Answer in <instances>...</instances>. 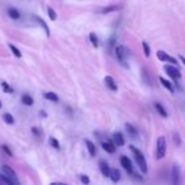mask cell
<instances>
[{
	"label": "cell",
	"instance_id": "1",
	"mask_svg": "<svg viewBox=\"0 0 185 185\" xmlns=\"http://www.w3.org/2000/svg\"><path fill=\"white\" fill-rule=\"evenodd\" d=\"M129 150L133 152V155H135V160L137 162V165H138L141 173L147 174L148 167H147V161H146V158H145V155H143L137 147H135V146H129Z\"/></svg>",
	"mask_w": 185,
	"mask_h": 185
},
{
	"label": "cell",
	"instance_id": "2",
	"mask_svg": "<svg viewBox=\"0 0 185 185\" xmlns=\"http://www.w3.org/2000/svg\"><path fill=\"white\" fill-rule=\"evenodd\" d=\"M166 155V138L164 136H160L156 141V157L158 160L165 157Z\"/></svg>",
	"mask_w": 185,
	"mask_h": 185
},
{
	"label": "cell",
	"instance_id": "3",
	"mask_svg": "<svg viewBox=\"0 0 185 185\" xmlns=\"http://www.w3.org/2000/svg\"><path fill=\"white\" fill-rule=\"evenodd\" d=\"M164 70H165V72L170 76L171 79H173L174 81H178V80H180L181 79V72H180V70L176 67L175 65H165L164 66Z\"/></svg>",
	"mask_w": 185,
	"mask_h": 185
},
{
	"label": "cell",
	"instance_id": "4",
	"mask_svg": "<svg viewBox=\"0 0 185 185\" xmlns=\"http://www.w3.org/2000/svg\"><path fill=\"white\" fill-rule=\"evenodd\" d=\"M116 56H117V58L119 60V62L120 63H123V65H126V60H127V57L129 56V51L124 46H117L116 47Z\"/></svg>",
	"mask_w": 185,
	"mask_h": 185
},
{
	"label": "cell",
	"instance_id": "5",
	"mask_svg": "<svg viewBox=\"0 0 185 185\" xmlns=\"http://www.w3.org/2000/svg\"><path fill=\"white\" fill-rule=\"evenodd\" d=\"M156 56H157V58L160 60L162 62H167V63H173V65H178V60L175 58V57L167 55L165 51H157V53H156Z\"/></svg>",
	"mask_w": 185,
	"mask_h": 185
},
{
	"label": "cell",
	"instance_id": "6",
	"mask_svg": "<svg viewBox=\"0 0 185 185\" xmlns=\"http://www.w3.org/2000/svg\"><path fill=\"white\" fill-rule=\"evenodd\" d=\"M120 165L123 166V169L127 171L129 175L133 174V166H132V161H131L129 157H127V156H122L120 157Z\"/></svg>",
	"mask_w": 185,
	"mask_h": 185
},
{
	"label": "cell",
	"instance_id": "7",
	"mask_svg": "<svg viewBox=\"0 0 185 185\" xmlns=\"http://www.w3.org/2000/svg\"><path fill=\"white\" fill-rule=\"evenodd\" d=\"M171 181L175 185H178L180 183V169L178 165H174L173 166V170H171Z\"/></svg>",
	"mask_w": 185,
	"mask_h": 185
},
{
	"label": "cell",
	"instance_id": "8",
	"mask_svg": "<svg viewBox=\"0 0 185 185\" xmlns=\"http://www.w3.org/2000/svg\"><path fill=\"white\" fill-rule=\"evenodd\" d=\"M101 147L104 151H107L108 154H114L116 152V143L113 141H104L101 142Z\"/></svg>",
	"mask_w": 185,
	"mask_h": 185
},
{
	"label": "cell",
	"instance_id": "9",
	"mask_svg": "<svg viewBox=\"0 0 185 185\" xmlns=\"http://www.w3.org/2000/svg\"><path fill=\"white\" fill-rule=\"evenodd\" d=\"M104 82H105V86L109 89V90H112V91H117L118 90V86H117L116 81H114V79L112 78V76H105Z\"/></svg>",
	"mask_w": 185,
	"mask_h": 185
},
{
	"label": "cell",
	"instance_id": "10",
	"mask_svg": "<svg viewBox=\"0 0 185 185\" xmlns=\"http://www.w3.org/2000/svg\"><path fill=\"white\" fill-rule=\"evenodd\" d=\"M113 142L116 143V146H124V143H126V141H124V137L122 136V133L119 132H114L113 133Z\"/></svg>",
	"mask_w": 185,
	"mask_h": 185
},
{
	"label": "cell",
	"instance_id": "11",
	"mask_svg": "<svg viewBox=\"0 0 185 185\" xmlns=\"http://www.w3.org/2000/svg\"><path fill=\"white\" fill-rule=\"evenodd\" d=\"M99 167H100L101 174H103L105 178H109L110 176V167H109V165H108L105 161H100V162H99Z\"/></svg>",
	"mask_w": 185,
	"mask_h": 185
},
{
	"label": "cell",
	"instance_id": "12",
	"mask_svg": "<svg viewBox=\"0 0 185 185\" xmlns=\"http://www.w3.org/2000/svg\"><path fill=\"white\" fill-rule=\"evenodd\" d=\"M160 82H161V85L164 86L165 89H166L167 91H170L171 94H174L175 92V89H174V84H171L169 80H166L165 78H160Z\"/></svg>",
	"mask_w": 185,
	"mask_h": 185
},
{
	"label": "cell",
	"instance_id": "13",
	"mask_svg": "<svg viewBox=\"0 0 185 185\" xmlns=\"http://www.w3.org/2000/svg\"><path fill=\"white\" fill-rule=\"evenodd\" d=\"M1 170H3V173H4L5 175L10 176L12 179L17 180V179H15V178H17V174H15V171L13 170V169H12L10 166H8V165H3V166H1Z\"/></svg>",
	"mask_w": 185,
	"mask_h": 185
},
{
	"label": "cell",
	"instance_id": "14",
	"mask_svg": "<svg viewBox=\"0 0 185 185\" xmlns=\"http://www.w3.org/2000/svg\"><path fill=\"white\" fill-rule=\"evenodd\" d=\"M155 109H156V112H157V113L160 114L162 118H167V112H166V109L164 108V105H162V104L155 103Z\"/></svg>",
	"mask_w": 185,
	"mask_h": 185
},
{
	"label": "cell",
	"instance_id": "15",
	"mask_svg": "<svg viewBox=\"0 0 185 185\" xmlns=\"http://www.w3.org/2000/svg\"><path fill=\"white\" fill-rule=\"evenodd\" d=\"M22 103L24 105H27V107H32V105L34 104V100L29 94H23L22 95Z\"/></svg>",
	"mask_w": 185,
	"mask_h": 185
},
{
	"label": "cell",
	"instance_id": "16",
	"mask_svg": "<svg viewBox=\"0 0 185 185\" xmlns=\"http://www.w3.org/2000/svg\"><path fill=\"white\" fill-rule=\"evenodd\" d=\"M34 19H36L37 23L39 24L41 27H42L43 29H44V32H46V36H47V37H50V34H51V33H50V28H48V25L46 24V22H44L42 18H39V17H34Z\"/></svg>",
	"mask_w": 185,
	"mask_h": 185
},
{
	"label": "cell",
	"instance_id": "17",
	"mask_svg": "<svg viewBox=\"0 0 185 185\" xmlns=\"http://www.w3.org/2000/svg\"><path fill=\"white\" fill-rule=\"evenodd\" d=\"M110 179L114 181V183H118L120 179V171L118 169H110Z\"/></svg>",
	"mask_w": 185,
	"mask_h": 185
},
{
	"label": "cell",
	"instance_id": "18",
	"mask_svg": "<svg viewBox=\"0 0 185 185\" xmlns=\"http://www.w3.org/2000/svg\"><path fill=\"white\" fill-rule=\"evenodd\" d=\"M85 145H86L88 152L90 154V156H92V157H94L95 154H97V148H95V145H94V143H92L91 141H89V139H86V141H85Z\"/></svg>",
	"mask_w": 185,
	"mask_h": 185
},
{
	"label": "cell",
	"instance_id": "19",
	"mask_svg": "<svg viewBox=\"0 0 185 185\" xmlns=\"http://www.w3.org/2000/svg\"><path fill=\"white\" fill-rule=\"evenodd\" d=\"M8 15H9V18L14 19V20H18V19L20 18V13H19L15 8H9L8 9Z\"/></svg>",
	"mask_w": 185,
	"mask_h": 185
},
{
	"label": "cell",
	"instance_id": "20",
	"mask_svg": "<svg viewBox=\"0 0 185 185\" xmlns=\"http://www.w3.org/2000/svg\"><path fill=\"white\" fill-rule=\"evenodd\" d=\"M116 10H120V6L119 5H112V6H107V8H103L101 9V13L103 14H108L110 12H116Z\"/></svg>",
	"mask_w": 185,
	"mask_h": 185
},
{
	"label": "cell",
	"instance_id": "21",
	"mask_svg": "<svg viewBox=\"0 0 185 185\" xmlns=\"http://www.w3.org/2000/svg\"><path fill=\"white\" fill-rule=\"evenodd\" d=\"M48 143L51 146H52L53 148H56V150H60L61 148V145H60V141L57 138H55V137H50L48 138Z\"/></svg>",
	"mask_w": 185,
	"mask_h": 185
},
{
	"label": "cell",
	"instance_id": "22",
	"mask_svg": "<svg viewBox=\"0 0 185 185\" xmlns=\"http://www.w3.org/2000/svg\"><path fill=\"white\" fill-rule=\"evenodd\" d=\"M44 98H46L47 100H51V101H58V95H57L56 92H52V91L46 92V94H44Z\"/></svg>",
	"mask_w": 185,
	"mask_h": 185
},
{
	"label": "cell",
	"instance_id": "23",
	"mask_svg": "<svg viewBox=\"0 0 185 185\" xmlns=\"http://www.w3.org/2000/svg\"><path fill=\"white\" fill-rule=\"evenodd\" d=\"M126 131L129 133L131 136H133V137H136L137 133H138V132H137V129H136L131 123H126Z\"/></svg>",
	"mask_w": 185,
	"mask_h": 185
},
{
	"label": "cell",
	"instance_id": "24",
	"mask_svg": "<svg viewBox=\"0 0 185 185\" xmlns=\"http://www.w3.org/2000/svg\"><path fill=\"white\" fill-rule=\"evenodd\" d=\"M3 119H4V122L6 124H14V118H13V116L10 113H4L3 114Z\"/></svg>",
	"mask_w": 185,
	"mask_h": 185
},
{
	"label": "cell",
	"instance_id": "25",
	"mask_svg": "<svg viewBox=\"0 0 185 185\" xmlns=\"http://www.w3.org/2000/svg\"><path fill=\"white\" fill-rule=\"evenodd\" d=\"M89 39H90V43L94 47L99 46V39H98V36L95 33H90V34H89Z\"/></svg>",
	"mask_w": 185,
	"mask_h": 185
},
{
	"label": "cell",
	"instance_id": "26",
	"mask_svg": "<svg viewBox=\"0 0 185 185\" xmlns=\"http://www.w3.org/2000/svg\"><path fill=\"white\" fill-rule=\"evenodd\" d=\"M142 48H143V53H145V56L150 57V55H151V48H150L148 43L146 42V41H143L142 42Z\"/></svg>",
	"mask_w": 185,
	"mask_h": 185
},
{
	"label": "cell",
	"instance_id": "27",
	"mask_svg": "<svg viewBox=\"0 0 185 185\" xmlns=\"http://www.w3.org/2000/svg\"><path fill=\"white\" fill-rule=\"evenodd\" d=\"M1 88H3V91L4 92H8V94H13V92H14V90H13V88L10 86V85L6 84V82H4V81L1 82Z\"/></svg>",
	"mask_w": 185,
	"mask_h": 185
},
{
	"label": "cell",
	"instance_id": "28",
	"mask_svg": "<svg viewBox=\"0 0 185 185\" xmlns=\"http://www.w3.org/2000/svg\"><path fill=\"white\" fill-rule=\"evenodd\" d=\"M9 48H10V51L13 52V55H14L15 57H20V56H22V53H20V51H19V48H17V47H15L13 43H9Z\"/></svg>",
	"mask_w": 185,
	"mask_h": 185
},
{
	"label": "cell",
	"instance_id": "29",
	"mask_svg": "<svg viewBox=\"0 0 185 185\" xmlns=\"http://www.w3.org/2000/svg\"><path fill=\"white\" fill-rule=\"evenodd\" d=\"M47 14H48V17H50L51 20H56V19H57L56 12L53 10V8H51V6H48V8H47Z\"/></svg>",
	"mask_w": 185,
	"mask_h": 185
},
{
	"label": "cell",
	"instance_id": "30",
	"mask_svg": "<svg viewBox=\"0 0 185 185\" xmlns=\"http://www.w3.org/2000/svg\"><path fill=\"white\" fill-rule=\"evenodd\" d=\"M173 141H174V143H175V146L180 147V146H181V138H180L179 133H176V132L173 133Z\"/></svg>",
	"mask_w": 185,
	"mask_h": 185
},
{
	"label": "cell",
	"instance_id": "31",
	"mask_svg": "<svg viewBox=\"0 0 185 185\" xmlns=\"http://www.w3.org/2000/svg\"><path fill=\"white\" fill-rule=\"evenodd\" d=\"M80 180H81V183H84V184H89V183H90V179H89L86 175H80Z\"/></svg>",
	"mask_w": 185,
	"mask_h": 185
},
{
	"label": "cell",
	"instance_id": "32",
	"mask_svg": "<svg viewBox=\"0 0 185 185\" xmlns=\"http://www.w3.org/2000/svg\"><path fill=\"white\" fill-rule=\"evenodd\" d=\"M1 148H3V150H4V151L6 152V155H9V156H10V157H12V156H13V152H12V150H10V148H9V147H8V146H5V145H3V146H1Z\"/></svg>",
	"mask_w": 185,
	"mask_h": 185
},
{
	"label": "cell",
	"instance_id": "33",
	"mask_svg": "<svg viewBox=\"0 0 185 185\" xmlns=\"http://www.w3.org/2000/svg\"><path fill=\"white\" fill-rule=\"evenodd\" d=\"M32 132H33L34 136H39V135H41V131L38 129L37 127H33V128H32Z\"/></svg>",
	"mask_w": 185,
	"mask_h": 185
},
{
	"label": "cell",
	"instance_id": "34",
	"mask_svg": "<svg viewBox=\"0 0 185 185\" xmlns=\"http://www.w3.org/2000/svg\"><path fill=\"white\" fill-rule=\"evenodd\" d=\"M179 58H180V61H181V62H183L184 65H185V57H184V56H179Z\"/></svg>",
	"mask_w": 185,
	"mask_h": 185
},
{
	"label": "cell",
	"instance_id": "35",
	"mask_svg": "<svg viewBox=\"0 0 185 185\" xmlns=\"http://www.w3.org/2000/svg\"><path fill=\"white\" fill-rule=\"evenodd\" d=\"M0 108H1V101H0Z\"/></svg>",
	"mask_w": 185,
	"mask_h": 185
}]
</instances>
